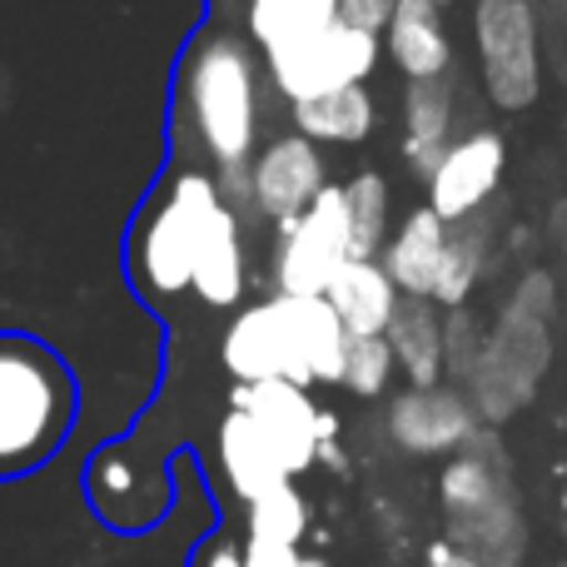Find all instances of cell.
I'll use <instances>...</instances> for the list:
<instances>
[{"instance_id": "cell-8", "label": "cell", "mask_w": 567, "mask_h": 567, "mask_svg": "<svg viewBox=\"0 0 567 567\" xmlns=\"http://www.w3.org/2000/svg\"><path fill=\"white\" fill-rule=\"evenodd\" d=\"M259 55H265L269 90L279 100H289V105H299V100L329 95V90L343 85H369L373 70L383 65V35L349 25V20H333L319 35L269 45Z\"/></svg>"}, {"instance_id": "cell-9", "label": "cell", "mask_w": 567, "mask_h": 567, "mask_svg": "<svg viewBox=\"0 0 567 567\" xmlns=\"http://www.w3.org/2000/svg\"><path fill=\"white\" fill-rule=\"evenodd\" d=\"M349 259H353V239H349V209H343V185H323L299 215L275 225L269 284H275V293L323 299L333 275Z\"/></svg>"}, {"instance_id": "cell-24", "label": "cell", "mask_w": 567, "mask_h": 567, "mask_svg": "<svg viewBox=\"0 0 567 567\" xmlns=\"http://www.w3.org/2000/svg\"><path fill=\"white\" fill-rule=\"evenodd\" d=\"M343 209H349L353 259H379L393 235V189L379 169H359L343 179Z\"/></svg>"}, {"instance_id": "cell-20", "label": "cell", "mask_w": 567, "mask_h": 567, "mask_svg": "<svg viewBox=\"0 0 567 567\" xmlns=\"http://www.w3.org/2000/svg\"><path fill=\"white\" fill-rule=\"evenodd\" d=\"M215 458H219V478H225V488L235 493L239 503L259 498V493H269L275 483L289 478V473L279 468L275 449L265 443V433L255 429V419H249V413H239V409H229L225 423H219Z\"/></svg>"}, {"instance_id": "cell-14", "label": "cell", "mask_w": 567, "mask_h": 567, "mask_svg": "<svg viewBox=\"0 0 567 567\" xmlns=\"http://www.w3.org/2000/svg\"><path fill=\"white\" fill-rule=\"evenodd\" d=\"M453 140H458V90H453V80L449 75L409 80V90H403V135H399L403 165L419 179H429Z\"/></svg>"}, {"instance_id": "cell-30", "label": "cell", "mask_w": 567, "mask_h": 567, "mask_svg": "<svg viewBox=\"0 0 567 567\" xmlns=\"http://www.w3.org/2000/svg\"><path fill=\"white\" fill-rule=\"evenodd\" d=\"M245 567H299V548H265V543H245Z\"/></svg>"}, {"instance_id": "cell-34", "label": "cell", "mask_w": 567, "mask_h": 567, "mask_svg": "<svg viewBox=\"0 0 567 567\" xmlns=\"http://www.w3.org/2000/svg\"><path fill=\"white\" fill-rule=\"evenodd\" d=\"M299 567H333V563H323V558H303V553H299Z\"/></svg>"}, {"instance_id": "cell-23", "label": "cell", "mask_w": 567, "mask_h": 567, "mask_svg": "<svg viewBox=\"0 0 567 567\" xmlns=\"http://www.w3.org/2000/svg\"><path fill=\"white\" fill-rule=\"evenodd\" d=\"M135 498H145L150 513H155L159 498H165V488H145V483L135 478L130 449H105L95 458V468H90V503L100 508V518H105L110 528H145L150 518Z\"/></svg>"}, {"instance_id": "cell-3", "label": "cell", "mask_w": 567, "mask_h": 567, "mask_svg": "<svg viewBox=\"0 0 567 567\" xmlns=\"http://www.w3.org/2000/svg\"><path fill=\"white\" fill-rule=\"evenodd\" d=\"M265 55H255V40L205 30L189 45L179 70V100L195 130L199 150L215 159V169L249 165L265 135Z\"/></svg>"}, {"instance_id": "cell-19", "label": "cell", "mask_w": 567, "mask_h": 567, "mask_svg": "<svg viewBox=\"0 0 567 567\" xmlns=\"http://www.w3.org/2000/svg\"><path fill=\"white\" fill-rule=\"evenodd\" d=\"M443 333H449V309L403 293L383 339H389L393 363L409 383H443Z\"/></svg>"}, {"instance_id": "cell-13", "label": "cell", "mask_w": 567, "mask_h": 567, "mask_svg": "<svg viewBox=\"0 0 567 567\" xmlns=\"http://www.w3.org/2000/svg\"><path fill=\"white\" fill-rule=\"evenodd\" d=\"M323 185H329L323 150L299 130H284V135L265 140L255 150V159H249V209L259 219H269V225L293 219Z\"/></svg>"}, {"instance_id": "cell-18", "label": "cell", "mask_w": 567, "mask_h": 567, "mask_svg": "<svg viewBox=\"0 0 567 567\" xmlns=\"http://www.w3.org/2000/svg\"><path fill=\"white\" fill-rule=\"evenodd\" d=\"M323 299L333 303V313H339V323L349 329V339H373V333L389 329L403 293L379 259H349V265L333 275Z\"/></svg>"}, {"instance_id": "cell-31", "label": "cell", "mask_w": 567, "mask_h": 567, "mask_svg": "<svg viewBox=\"0 0 567 567\" xmlns=\"http://www.w3.org/2000/svg\"><path fill=\"white\" fill-rule=\"evenodd\" d=\"M423 567H483V563H473L468 553L458 548V543L433 538V543H429V553H423Z\"/></svg>"}, {"instance_id": "cell-17", "label": "cell", "mask_w": 567, "mask_h": 567, "mask_svg": "<svg viewBox=\"0 0 567 567\" xmlns=\"http://www.w3.org/2000/svg\"><path fill=\"white\" fill-rule=\"evenodd\" d=\"M443 245H449V225H443L429 205H419L413 215H403V225L389 235L379 265L389 269V279L399 284V293L429 299L433 279H439V265H443Z\"/></svg>"}, {"instance_id": "cell-6", "label": "cell", "mask_w": 567, "mask_h": 567, "mask_svg": "<svg viewBox=\"0 0 567 567\" xmlns=\"http://www.w3.org/2000/svg\"><path fill=\"white\" fill-rule=\"evenodd\" d=\"M225 205L229 199L219 195L215 175H205V169H179L159 189L155 205L145 209V219L135 229V249H130L135 279L150 299H179V293H189L199 245H205L209 225H215V215Z\"/></svg>"}, {"instance_id": "cell-11", "label": "cell", "mask_w": 567, "mask_h": 567, "mask_svg": "<svg viewBox=\"0 0 567 567\" xmlns=\"http://www.w3.org/2000/svg\"><path fill=\"white\" fill-rule=\"evenodd\" d=\"M383 429L389 443L409 458H453L473 433L483 429L478 409L468 403V393L458 383H409L389 399L383 409Z\"/></svg>"}, {"instance_id": "cell-22", "label": "cell", "mask_w": 567, "mask_h": 567, "mask_svg": "<svg viewBox=\"0 0 567 567\" xmlns=\"http://www.w3.org/2000/svg\"><path fill=\"white\" fill-rule=\"evenodd\" d=\"M488 209H483V215H473V219L449 225L443 265H439V279H433V293H429L439 309H463V303L473 299V289H478L483 269H488V255H493V219H488Z\"/></svg>"}, {"instance_id": "cell-36", "label": "cell", "mask_w": 567, "mask_h": 567, "mask_svg": "<svg viewBox=\"0 0 567 567\" xmlns=\"http://www.w3.org/2000/svg\"><path fill=\"white\" fill-rule=\"evenodd\" d=\"M563 523H567V498H563Z\"/></svg>"}, {"instance_id": "cell-29", "label": "cell", "mask_w": 567, "mask_h": 567, "mask_svg": "<svg viewBox=\"0 0 567 567\" xmlns=\"http://www.w3.org/2000/svg\"><path fill=\"white\" fill-rule=\"evenodd\" d=\"M393 6H399V0H339V20H349V25L383 35V25H389Z\"/></svg>"}, {"instance_id": "cell-32", "label": "cell", "mask_w": 567, "mask_h": 567, "mask_svg": "<svg viewBox=\"0 0 567 567\" xmlns=\"http://www.w3.org/2000/svg\"><path fill=\"white\" fill-rule=\"evenodd\" d=\"M195 567H245V548L239 543H209Z\"/></svg>"}, {"instance_id": "cell-21", "label": "cell", "mask_w": 567, "mask_h": 567, "mask_svg": "<svg viewBox=\"0 0 567 567\" xmlns=\"http://www.w3.org/2000/svg\"><path fill=\"white\" fill-rule=\"evenodd\" d=\"M289 125L309 135L313 145H363L379 125V105H373L369 85H343L329 95H313L289 105Z\"/></svg>"}, {"instance_id": "cell-25", "label": "cell", "mask_w": 567, "mask_h": 567, "mask_svg": "<svg viewBox=\"0 0 567 567\" xmlns=\"http://www.w3.org/2000/svg\"><path fill=\"white\" fill-rule=\"evenodd\" d=\"M339 20V0H245V35L259 50L319 35Z\"/></svg>"}, {"instance_id": "cell-4", "label": "cell", "mask_w": 567, "mask_h": 567, "mask_svg": "<svg viewBox=\"0 0 567 567\" xmlns=\"http://www.w3.org/2000/svg\"><path fill=\"white\" fill-rule=\"evenodd\" d=\"M80 389L65 353L35 333H0V483L45 468L70 443Z\"/></svg>"}, {"instance_id": "cell-38", "label": "cell", "mask_w": 567, "mask_h": 567, "mask_svg": "<svg viewBox=\"0 0 567 567\" xmlns=\"http://www.w3.org/2000/svg\"><path fill=\"white\" fill-rule=\"evenodd\" d=\"M563 567H567V563H563Z\"/></svg>"}, {"instance_id": "cell-33", "label": "cell", "mask_w": 567, "mask_h": 567, "mask_svg": "<svg viewBox=\"0 0 567 567\" xmlns=\"http://www.w3.org/2000/svg\"><path fill=\"white\" fill-rule=\"evenodd\" d=\"M548 239L558 249H567V199H558V205H553V215H548Z\"/></svg>"}, {"instance_id": "cell-5", "label": "cell", "mask_w": 567, "mask_h": 567, "mask_svg": "<svg viewBox=\"0 0 567 567\" xmlns=\"http://www.w3.org/2000/svg\"><path fill=\"white\" fill-rule=\"evenodd\" d=\"M443 538L458 543L483 567L528 563V513H523L518 473L503 449L498 429L483 423L453 458H443L439 478Z\"/></svg>"}, {"instance_id": "cell-15", "label": "cell", "mask_w": 567, "mask_h": 567, "mask_svg": "<svg viewBox=\"0 0 567 567\" xmlns=\"http://www.w3.org/2000/svg\"><path fill=\"white\" fill-rule=\"evenodd\" d=\"M383 55L403 80H439L453 70V35L439 0H399L383 25Z\"/></svg>"}, {"instance_id": "cell-16", "label": "cell", "mask_w": 567, "mask_h": 567, "mask_svg": "<svg viewBox=\"0 0 567 567\" xmlns=\"http://www.w3.org/2000/svg\"><path fill=\"white\" fill-rule=\"evenodd\" d=\"M189 293L205 309H235L245 299V215L235 205H225L215 215V225H209L199 259H195Z\"/></svg>"}, {"instance_id": "cell-7", "label": "cell", "mask_w": 567, "mask_h": 567, "mask_svg": "<svg viewBox=\"0 0 567 567\" xmlns=\"http://www.w3.org/2000/svg\"><path fill=\"white\" fill-rule=\"evenodd\" d=\"M468 25L488 105L503 115H523L538 105L543 80H548L538 0H473Z\"/></svg>"}, {"instance_id": "cell-35", "label": "cell", "mask_w": 567, "mask_h": 567, "mask_svg": "<svg viewBox=\"0 0 567 567\" xmlns=\"http://www.w3.org/2000/svg\"><path fill=\"white\" fill-rule=\"evenodd\" d=\"M558 284H563V299H567V249H563V279Z\"/></svg>"}, {"instance_id": "cell-37", "label": "cell", "mask_w": 567, "mask_h": 567, "mask_svg": "<svg viewBox=\"0 0 567 567\" xmlns=\"http://www.w3.org/2000/svg\"><path fill=\"white\" fill-rule=\"evenodd\" d=\"M439 6H449V0H439Z\"/></svg>"}, {"instance_id": "cell-12", "label": "cell", "mask_w": 567, "mask_h": 567, "mask_svg": "<svg viewBox=\"0 0 567 567\" xmlns=\"http://www.w3.org/2000/svg\"><path fill=\"white\" fill-rule=\"evenodd\" d=\"M503 175H508V140L493 125H473L443 150V159L433 165V175L423 179L429 189V209L443 225L473 219L498 199Z\"/></svg>"}, {"instance_id": "cell-10", "label": "cell", "mask_w": 567, "mask_h": 567, "mask_svg": "<svg viewBox=\"0 0 567 567\" xmlns=\"http://www.w3.org/2000/svg\"><path fill=\"white\" fill-rule=\"evenodd\" d=\"M229 409L249 413L255 429L265 433V443L275 449L279 468L289 478L309 473L313 463L323 458V449L333 443V413H323L319 403L309 399V389L289 379H269V383H235L229 389Z\"/></svg>"}, {"instance_id": "cell-27", "label": "cell", "mask_w": 567, "mask_h": 567, "mask_svg": "<svg viewBox=\"0 0 567 567\" xmlns=\"http://www.w3.org/2000/svg\"><path fill=\"white\" fill-rule=\"evenodd\" d=\"M393 373H399V363H393V349L383 333H373V339H349V353H343V389L353 393V399H383L393 383Z\"/></svg>"}, {"instance_id": "cell-26", "label": "cell", "mask_w": 567, "mask_h": 567, "mask_svg": "<svg viewBox=\"0 0 567 567\" xmlns=\"http://www.w3.org/2000/svg\"><path fill=\"white\" fill-rule=\"evenodd\" d=\"M245 533H249V543H265V548H299L303 533H309V503H303L299 483L284 478L269 493L249 498Z\"/></svg>"}, {"instance_id": "cell-2", "label": "cell", "mask_w": 567, "mask_h": 567, "mask_svg": "<svg viewBox=\"0 0 567 567\" xmlns=\"http://www.w3.org/2000/svg\"><path fill=\"white\" fill-rule=\"evenodd\" d=\"M343 353H349V329L329 299H309V293H269L249 303L219 339V363L235 383L289 379L299 389L339 383Z\"/></svg>"}, {"instance_id": "cell-1", "label": "cell", "mask_w": 567, "mask_h": 567, "mask_svg": "<svg viewBox=\"0 0 567 567\" xmlns=\"http://www.w3.org/2000/svg\"><path fill=\"white\" fill-rule=\"evenodd\" d=\"M558 309H563V284L543 265L523 269L518 284L503 293L478 363L463 379V393L478 409V423L503 429L538 399L543 379L553 369V353H558V329H553Z\"/></svg>"}, {"instance_id": "cell-28", "label": "cell", "mask_w": 567, "mask_h": 567, "mask_svg": "<svg viewBox=\"0 0 567 567\" xmlns=\"http://www.w3.org/2000/svg\"><path fill=\"white\" fill-rule=\"evenodd\" d=\"M483 339H488V323H478L468 313V303L463 309H449V333H443V379L458 383L473 373V363H478L483 353Z\"/></svg>"}]
</instances>
